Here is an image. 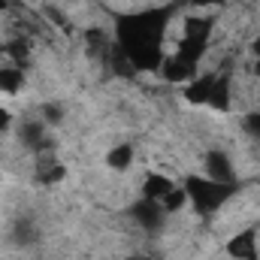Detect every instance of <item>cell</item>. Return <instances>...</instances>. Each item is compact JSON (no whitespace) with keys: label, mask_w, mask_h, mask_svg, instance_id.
I'll return each mask as SVG.
<instances>
[{"label":"cell","mask_w":260,"mask_h":260,"mask_svg":"<svg viewBox=\"0 0 260 260\" xmlns=\"http://www.w3.org/2000/svg\"><path fill=\"white\" fill-rule=\"evenodd\" d=\"M170 21V9H145V12H130L118 15L115 21V37H118V49L124 52L133 70H160L164 64V52H160V40Z\"/></svg>","instance_id":"cell-1"},{"label":"cell","mask_w":260,"mask_h":260,"mask_svg":"<svg viewBox=\"0 0 260 260\" xmlns=\"http://www.w3.org/2000/svg\"><path fill=\"white\" fill-rule=\"evenodd\" d=\"M170 191H173V182L167 176H145V182H142V197H148V200H164Z\"/></svg>","instance_id":"cell-13"},{"label":"cell","mask_w":260,"mask_h":260,"mask_svg":"<svg viewBox=\"0 0 260 260\" xmlns=\"http://www.w3.org/2000/svg\"><path fill=\"white\" fill-rule=\"evenodd\" d=\"M130 164H133V145L130 142H121V145H115V148H109V154H106V167H112V170H130Z\"/></svg>","instance_id":"cell-14"},{"label":"cell","mask_w":260,"mask_h":260,"mask_svg":"<svg viewBox=\"0 0 260 260\" xmlns=\"http://www.w3.org/2000/svg\"><path fill=\"white\" fill-rule=\"evenodd\" d=\"M18 139L24 148H30L34 154L46 151L52 142H49V133H46V121H24L21 130H18Z\"/></svg>","instance_id":"cell-6"},{"label":"cell","mask_w":260,"mask_h":260,"mask_svg":"<svg viewBox=\"0 0 260 260\" xmlns=\"http://www.w3.org/2000/svg\"><path fill=\"white\" fill-rule=\"evenodd\" d=\"M9 239H12L18 248H30V245L40 239L37 221H34V218H18V221L12 224V230H9Z\"/></svg>","instance_id":"cell-9"},{"label":"cell","mask_w":260,"mask_h":260,"mask_svg":"<svg viewBox=\"0 0 260 260\" xmlns=\"http://www.w3.org/2000/svg\"><path fill=\"white\" fill-rule=\"evenodd\" d=\"M160 73H164L167 82H188V79L197 76V64H188V61H182L179 55H173V58H164Z\"/></svg>","instance_id":"cell-8"},{"label":"cell","mask_w":260,"mask_h":260,"mask_svg":"<svg viewBox=\"0 0 260 260\" xmlns=\"http://www.w3.org/2000/svg\"><path fill=\"white\" fill-rule=\"evenodd\" d=\"M127 260H157L154 254H130Z\"/></svg>","instance_id":"cell-22"},{"label":"cell","mask_w":260,"mask_h":260,"mask_svg":"<svg viewBox=\"0 0 260 260\" xmlns=\"http://www.w3.org/2000/svg\"><path fill=\"white\" fill-rule=\"evenodd\" d=\"M212 27H215V18H212V15H191V18H185V37H188V40L209 43Z\"/></svg>","instance_id":"cell-11"},{"label":"cell","mask_w":260,"mask_h":260,"mask_svg":"<svg viewBox=\"0 0 260 260\" xmlns=\"http://www.w3.org/2000/svg\"><path fill=\"white\" fill-rule=\"evenodd\" d=\"M9 6V0H0V9H6Z\"/></svg>","instance_id":"cell-24"},{"label":"cell","mask_w":260,"mask_h":260,"mask_svg":"<svg viewBox=\"0 0 260 260\" xmlns=\"http://www.w3.org/2000/svg\"><path fill=\"white\" fill-rule=\"evenodd\" d=\"M9 127H12V115H9V109L0 106V133H6Z\"/></svg>","instance_id":"cell-19"},{"label":"cell","mask_w":260,"mask_h":260,"mask_svg":"<svg viewBox=\"0 0 260 260\" xmlns=\"http://www.w3.org/2000/svg\"><path fill=\"white\" fill-rule=\"evenodd\" d=\"M251 55H254V61H260V37L251 43Z\"/></svg>","instance_id":"cell-21"},{"label":"cell","mask_w":260,"mask_h":260,"mask_svg":"<svg viewBox=\"0 0 260 260\" xmlns=\"http://www.w3.org/2000/svg\"><path fill=\"white\" fill-rule=\"evenodd\" d=\"M227 254L233 260H260L257 254V230L248 227L242 233H236L230 242H227Z\"/></svg>","instance_id":"cell-5"},{"label":"cell","mask_w":260,"mask_h":260,"mask_svg":"<svg viewBox=\"0 0 260 260\" xmlns=\"http://www.w3.org/2000/svg\"><path fill=\"white\" fill-rule=\"evenodd\" d=\"M64 176H67V170L58 164V160H52L46 170H40V179H43V182H61Z\"/></svg>","instance_id":"cell-17"},{"label":"cell","mask_w":260,"mask_h":260,"mask_svg":"<svg viewBox=\"0 0 260 260\" xmlns=\"http://www.w3.org/2000/svg\"><path fill=\"white\" fill-rule=\"evenodd\" d=\"M203 164H206V176L209 179L224 182V185H236V167H233V160H230L227 151L212 148V151H206V160Z\"/></svg>","instance_id":"cell-4"},{"label":"cell","mask_w":260,"mask_h":260,"mask_svg":"<svg viewBox=\"0 0 260 260\" xmlns=\"http://www.w3.org/2000/svg\"><path fill=\"white\" fill-rule=\"evenodd\" d=\"M242 124H245V130H248V133H251V136L260 142V112H248Z\"/></svg>","instance_id":"cell-18"},{"label":"cell","mask_w":260,"mask_h":260,"mask_svg":"<svg viewBox=\"0 0 260 260\" xmlns=\"http://www.w3.org/2000/svg\"><path fill=\"white\" fill-rule=\"evenodd\" d=\"M191 6H197V9H206V6H218V3H224V0H188Z\"/></svg>","instance_id":"cell-20"},{"label":"cell","mask_w":260,"mask_h":260,"mask_svg":"<svg viewBox=\"0 0 260 260\" xmlns=\"http://www.w3.org/2000/svg\"><path fill=\"white\" fill-rule=\"evenodd\" d=\"M43 121L52 124V127H58V124L64 121V106H61V103H46V106H43Z\"/></svg>","instance_id":"cell-16"},{"label":"cell","mask_w":260,"mask_h":260,"mask_svg":"<svg viewBox=\"0 0 260 260\" xmlns=\"http://www.w3.org/2000/svg\"><path fill=\"white\" fill-rule=\"evenodd\" d=\"M212 85H215V73H203L194 76L185 88V100L194 103V106H206L209 103V94H212Z\"/></svg>","instance_id":"cell-7"},{"label":"cell","mask_w":260,"mask_h":260,"mask_svg":"<svg viewBox=\"0 0 260 260\" xmlns=\"http://www.w3.org/2000/svg\"><path fill=\"white\" fill-rule=\"evenodd\" d=\"M185 194L188 203H194V209L200 215H215L230 197L236 194V185H224L215 179H203V176H188L185 179Z\"/></svg>","instance_id":"cell-2"},{"label":"cell","mask_w":260,"mask_h":260,"mask_svg":"<svg viewBox=\"0 0 260 260\" xmlns=\"http://www.w3.org/2000/svg\"><path fill=\"white\" fill-rule=\"evenodd\" d=\"M24 85V70L21 67H0V91L3 94H18Z\"/></svg>","instance_id":"cell-12"},{"label":"cell","mask_w":260,"mask_h":260,"mask_svg":"<svg viewBox=\"0 0 260 260\" xmlns=\"http://www.w3.org/2000/svg\"><path fill=\"white\" fill-rule=\"evenodd\" d=\"M130 218H133L145 233H157V230L164 227V221H167V212H164L160 200L142 197V200H136V203L130 206Z\"/></svg>","instance_id":"cell-3"},{"label":"cell","mask_w":260,"mask_h":260,"mask_svg":"<svg viewBox=\"0 0 260 260\" xmlns=\"http://www.w3.org/2000/svg\"><path fill=\"white\" fill-rule=\"evenodd\" d=\"M185 203H188V194H185V188H173L170 194H167L164 200H160V206H164V212H167V215L179 212V209H182Z\"/></svg>","instance_id":"cell-15"},{"label":"cell","mask_w":260,"mask_h":260,"mask_svg":"<svg viewBox=\"0 0 260 260\" xmlns=\"http://www.w3.org/2000/svg\"><path fill=\"white\" fill-rule=\"evenodd\" d=\"M251 70H254V76L260 79V61H254V67H251Z\"/></svg>","instance_id":"cell-23"},{"label":"cell","mask_w":260,"mask_h":260,"mask_svg":"<svg viewBox=\"0 0 260 260\" xmlns=\"http://www.w3.org/2000/svg\"><path fill=\"white\" fill-rule=\"evenodd\" d=\"M215 112H227L230 109V76L227 73H215V85H212V94H209V103Z\"/></svg>","instance_id":"cell-10"}]
</instances>
